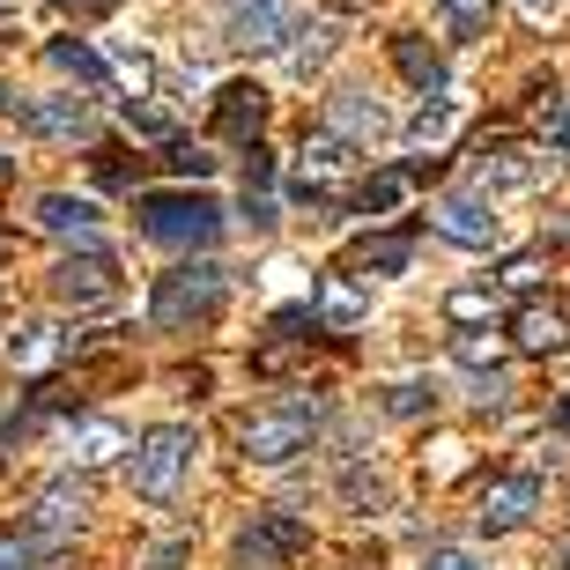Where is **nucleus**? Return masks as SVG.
I'll use <instances>...</instances> for the list:
<instances>
[{"instance_id": "f257e3e1", "label": "nucleus", "mask_w": 570, "mask_h": 570, "mask_svg": "<svg viewBox=\"0 0 570 570\" xmlns=\"http://www.w3.org/2000/svg\"><path fill=\"white\" fill-rule=\"evenodd\" d=\"M134 223H141L148 245H215L223 237V200L200 186H156L134 200Z\"/></svg>"}, {"instance_id": "f03ea898", "label": "nucleus", "mask_w": 570, "mask_h": 570, "mask_svg": "<svg viewBox=\"0 0 570 570\" xmlns=\"http://www.w3.org/2000/svg\"><path fill=\"white\" fill-rule=\"evenodd\" d=\"M223 289H230V282H223V267H215V259H186V267H170V275L156 282L148 318H156V326H170V334H178V326H208V318L223 312Z\"/></svg>"}, {"instance_id": "7ed1b4c3", "label": "nucleus", "mask_w": 570, "mask_h": 570, "mask_svg": "<svg viewBox=\"0 0 570 570\" xmlns=\"http://www.w3.org/2000/svg\"><path fill=\"white\" fill-rule=\"evenodd\" d=\"M318 401H282V407H259L253 423H245V460L253 466H289L304 444L318 438Z\"/></svg>"}, {"instance_id": "20e7f679", "label": "nucleus", "mask_w": 570, "mask_h": 570, "mask_svg": "<svg viewBox=\"0 0 570 570\" xmlns=\"http://www.w3.org/2000/svg\"><path fill=\"white\" fill-rule=\"evenodd\" d=\"M193 452H200V438H193L186 423L148 430V438L134 444V489H141L148 504H164V497H178V482H186Z\"/></svg>"}, {"instance_id": "39448f33", "label": "nucleus", "mask_w": 570, "mask_h": 570, "mask_svg": "<svg viewBox=\"0 0 570 570\" xmlns=\"http://www.w3.org/2000/svg\"><path fill=\"white\" fill-rule=\"evenodd\" d=\"M52 296H60V304H75V312H89V304H111V296H119V267H111V253H105V245L67 253L60 267H52Z\"/></svg>"}, {"instance_id": "423d86ee", "label": "nucleus", "mask_w": 570, "mask_h": 570, "mask_svg": "<svg viewBox=\"0 0 570 570\" xmlns=\"http://www.w3.org/2000/svg\"><path fill=\"white\" fill-rule=\"evenodd\" d=\"M430 230L466 245V253H489L497 245V200L489 193H444L438 208H430Z\"/></svg>"}, {"instance_id": "0eeeda50", "label": "nucleus", "mask_w": 570, "mask_h": 570, "mask_svg": "<svg viewBox=\"0 0 570 570\" xmlns=\"http://www.w3.org/2000/svg\"><path fill=\"white\" fill-rule=\"evenodd\" d=\"M312 549V527L304 519H289V511H259L253 527H245V541H237V563L245 570H275L282 556H304Z\"/></svg>"}, {"instance_id": "6e6552de", "label": "nucleus", "mask_w": 570, "mask_h": 570, "mask_svg": "<svg viewBox=\"0 0 570 570\" xmlns=\"http://www.w3.org/2000/svg\"><path fill=\"white\" fill-rule=\"evenodd\" d=\"M541 511V474H504V482L482 489V504H474V527L482 533H519Z\"/></svg>"}, {"instance_id": "1a4fd4ad", "label": "nucleus", "mask_w": 570, "mask_h": 570, "mask_svg": "<svg viewBox=\"0 0 570 570\" xmlns=\"http://www.w3.org/2000/svg\"><path fill=\"white\" fill-rule=\"evenodd\" d=\"M356 164V141H341L334 127H318L312 141H304V164H296V178H289V193L312 208V200H326V186H334L341 170Z\"/></svg>"}, {"instance_id": "9d476101", "label": "nucleus", "mask_w": 570, "mask_h": 570, "mask_svg": "<svg viewBox=\"0 0 570 570\" xmlns=\"http://www.w3.org/2000/svg\"><path fill=\"white\" fill-rule=\"evenodd\" d=\"M8 111H16V127L38 134V141H82V134L97 127L89 97H30V105H8Z\"/></svg>"}, {"instance_id": "9b49d317", "label": "nucleus", "mask_w": 570, "mask_h": 570, "mask_svg": "<svg viewBox=\"0 0 570 570\" xmlns=\"http://www.w3.org/2000/svg\"><path fill=\"white\" fill-rule=\"evenodd\" d=\"M89 519V482L60 474L52 489H38V504H30V541H67V533H82Z\"/></svg>"}, {"instance_id": "f8f14e48", "label": "nucleus", "mask_w": 570, "mask_h": 570, "mask_svg": "<svg viewBox=\"0 0 570 570\" xmlns=\"http://www.w3.org/2000/svg\"><path fill=\"white\" fill-rule=\"evenodd\" d=\"M326 127H334L341 141L371 148V141H385V134H393V111H385L371 89H334V97H326Z\"/></svg>"}, {"instance_id": "ddd939ff", "label": "nucleus", "mask_w": 570, "mask_h": 570, "mask_svg": "<svg viewBox=\"0 0 570 570\" xmlns=\"http://www.w3.org/2000/svg\"><path fill=\"white\" fill-rule=\"evenodd\" d=\"M259 127H267V89L259 82H230L215 97V134L237 148H259Z\"/></svg>"}, {"instance_id": "4468645a", "label": "nucleus", "mask_w": 570, "mask_h": 570, "mask_svg": "<svg viewBox=\"0 0 570 570\" xmlns=\"http://www.w3.org/2000/svg\"><path fill=\"white\" fill-rule=\"evenodd\" d=\"M230 38L253 45V52H275V45L296 38V8L289 0H245V8L230 16Z\"/></svg>"}, {"instance_id": "2eb2a0df", "label": "nucleus", "mask_w": 570, "mask_h": 570, "mask_svg": "<svg viewBox=\"0 0 570 570\" xmlns=\"http://www.w3.org/2000/svg\"><path fill=\"white\" fill-rule=\"evenodd\" d=\"M97 200L89 193H45L38 200V230H52V237H75V245H97Z\"/></svg>"}, {"instance_id": "dca6fc26", "label": "nucleus", "mask_w": 570, "mask_h": 570, "mask_svg": "<svg viewBox=\"0 0 570 570\" xmlns=\"http://www.w3.org/2000/svg\"><path fill=\"white\" fill-rule=\"evenodd\" d=\"M533 178H541V164H533L527 148H482V164H474V186L482 193H527Z\"/></svg>"}, {"instance_id": "f3484780", "label": "nucleus", "mask_w": 570, "mask_h": 570, "mask_svg": "<svg viewBox=\"0 0 570 570\" xmlns=\"http://www.w3.org/2000/svg\"><path fill=\"white\" fill-rule=\"evenodd\" d=\"M393 67H401L407 82L423 89V97H444V52L430 38H415V30H401L393 38Z\"/></svg>"}, {"instance_id": "a211bd4d", "label": "nucleus", "mask_w": 570, "mask_h": 570, "mask_svg": "<svg viewBox=\"0 0 570 570\" xmlns=\"http://www.w3.org/2000/svg\"><path fill=\"white\" fill-rule=\"evenodd\" d=\"M119 452H134V444H127V430L105 423V415H89V423L67 430V460L75 466H105V460H119Z\"/></svg>"}, {"instance_id": "6ab92c4d", "label": "nucleus", "mask_w": 570, "mask_h": 570, "mask_svg": "<svg viewBox=\"0 0 570 570\" xmlns=\"http://www.w3.org/2000/svg\"><path fill=\"white\" fill-rule=\"evenodd\" d=\"M363 312H371V296L356 289L348 275H326L318 282V318L334 326V334H348V326H363Z\"/></svg>"}, {"instance_id": "aec40b11", "label": "nucleus", "mask_w": 570, "mask_h": 570, "mask_svg": "<svg viewBox=\"0 0 570 570\" xmlns=\"http://www.w3.org/2000/svg\"><path fill=\"white\" fill-rule=\"evenodd\" d=\"M444 318L466 326V334H489V326L504 318V296H497V289H452V296H444Z\"/></svg>"}, {"instance_id": "412c9836", "label": "nucleus", "mask_w": 570, "mask_h": 570, "mask_svg": "<svg viewBox=\"0 0 570 570\" xmlns=\"http://www.w3.org/2000/svg\"><path fill=\"white\" fill-rule=\"evenodd\" d=\"M45 60L60 67V75H82V82H97V89L111 82V60H105V52H89V45H75V38H52V45H45Z\"/></svg>"}, {"instance_id": "4be33fe9", "label": "nucleus", "mask_w": 570, "mask_h": 570, "mask_svg": "<svg viewBox=\"0 0 570 570\" xmlns=\"http://www.w3.org/2000/svg\"><path fill=\"white\" fill-rule=\"evenodd\" d=\"M452 127H460V97H430V105L407 119V141H415V148H438V141H452Z\"/></svg>"}, {"instance_id": "5701e85b", "label": "nucleus", "mask_w": 570, "mask_h": 570, "mask_svg": "<svg viewBox=\"0 0 570 570\" xmlns=\"http://www.w3.org/2000/svg\"><path fill=\"white\" fill-rule=\"evenodd\" d=\"M563 341H570V318L563 312H541V304L519 312V348H527V356H549V348H563Z\"/></svg>"}, {"instance_id": "b1692460", "label": "nucleus", "mask_w": 570, "mask_h": 570, "mask_svg": "<svg viewBox=\"0 0 570 570\" xmlns=\"http://www.w3.org/2000/svg\"><path fill=\"white\" fill-rule=\"evenodd\" d=\"M385 415H393V423H415V415H430V407H438V385L430 379H401V385H385Z\"/></svg>"}, {"instance_id": "393cba45", "label": "nucleus", "mask_w": 570, "mask_h": 570, "mask_svg": "<svg viewBox=\"0 0 570 570\" xmlns=\"http://www.w3.org/2000/svg\"><path fill=\"white\" fill-rule=\"evenodd\" d=\"M296 38H304V45H289V75H318V67L334 60L341 30H334V22H312V30H296Z\"/></svg>"}, {"instance_id": "a878e982", "label": "nucleus", "mask_w": 570, "mask_h": 570, "mask_svg": "<svg viewBox=\"0 0 570 570\" xmlns=\"http://www.w3.org/2000/svg\"><path fill=\"white\" fill-rule=\"evenodd\" d=\"M489 8L497 0H438V16H444V30L460 45H474V38H489Z\"/></svg>"}, {"instance_id": "bb28decb", "label": "nucleus", "mask_w": 570, "mask_h": 570, "mask_svg": "<svg viewBox=\"0 0 570 570\" xmlns=\"http://www.w3.org/2000/svg\"><path fill=\"white\" fill-rule=\"evenodd\" d=\"M401 200H407V170H379V178L356 193V215H393Z\"/></svg>"}, {"instance_id": "cd10ccee", "label": "nucleus", "mask_w": 570, "mask_h": 570, "mask_svg": "<svg viewBox=\"0 0 570 570\" xmlns=\"http://www.w3.org/2000/svg\"><path fill=\"white\" fill-rule=\"evenodd\" d=\"M341 504L348 511H385V482L371 466H348V474H341Z\"/></svg>"}, {"instance_id": "c85d7f7f", "label": "nucleus", "mask_w": 570, "mask_h": 570, "mask_svg": "<svg viewBox=\"0 0 570 570\" xmlns=\"http://www.w3.org/2000/svg\"><path fill=\"white\" fill-rule=\"evenodd\" d=\"M452 356H460L466 371H489V379H497V363H504V341H497V334H460V341H452Z\"/></svg>"}, {"instance_id": "c756f323", "label": "nucleus", "mask_w": 570, "mask_h": 570, "mask_svg": "<svg viewBox=\"0 0 570 570\" xmlns=\"http://www.w3.org/2000/svg\"><path fill=\"white\" fill-rule=\"evenodd\" d=\"M363 267H379V275H401L407 267V237H363Z\"/></svg>"}, {"instance_id": "7c9ffc66", "label": "nucleus", "mask_w": 570, "mask_h": 570, "mask_svg": "<svg viewBox=\"0 0 570 570\" xmlns=\"http://www.w3.org/2000/svg\"><path fill=\"white\" fill-rule=\"evenodd\" d=\"M45 356H52V326H22V334H16V363H22V371H38Z\"/></svg>"}, {"instance_id": "2f4dec72", "label": "nucleus", "mask_w": 570, "mask_h": 570, "mask_svg": "<svg viewBox=\"0 0 570 570\" xmlns=\"http://www.w3.org/2000/svg\"><path fill=\"white\" fill-rule=\"evenodd\" d=\"M119 119H127L134 134H148V141H156V134H170V111H156V105H127Z\"/></svg>"}, {"instance_id": "473e14b6", "label": "nucleus", "mask_w": 570, "mask_h": 570, "mask_svg": "<svg viewBox=\"0 0 570 570\" xmlns=\"http://www.w3.org/2000/svg\"><path fill=\"white\" fill-rule=\"evenodd\" d=\"M170 170H178V178H208L215 156H208V148H186V141H178V148H170Z\"/></svg>"}, {"instance_id": "72a5a7b5", "label": "nucleus", "mask_w": 570, "mask_h": 570, "mask_svg": "<svg viewBox=\"0 0 570 570\" xmlns=\"http://www.w3.org/2000/svg\"><path fill=\"white\" fill-rule=\"evenodd\" d=\"M105 60H111V75H134V82H148V52H141V45H111Z\"/></svg>"}, {"instance_id": "f704fd0d", "label": "nucleus", "mask_w": 570, "mask_h": 570, "mask_svg": "<svg viewBox=\"0 0 570 570\" xmlns=\"http://www.w3.org/2000/svg\"><path fill=\"white\" fill-rule=\"evenodd\" d=\"M541 127H549V141H556V148L570 156V97H556V105L541 111Z\"/></svg>"}, {"instance_id": "c9c22d12", "label": "nucleus", "mask_w": 570, "mask_h": 570, "mask_svg": "<svg viewBox=\"0 0 570 570\" xmlns=\"http://www.w3.org/2000/svg\"><path fill=\"white\" fill-rule=\"evenodd\" d=\"M423 570H482V556H474V549H430Z\"/></svg>"}, {"instance_id": "e433bc0d", "label": "nucleus", "mask_w": 570, "mask_h": 570, "mask_svg": "<svg viewBox=\"0 0 570 570\" xmlns=\"http://www.w3.org/2000/svg\"><path fill=\"white\" fill-rule=\"evenodd\" d=\"M141 570H186V541H178V533H170V541H156Z\"/></svg>"}, {"instance_id": "4c0bfd02", "label": "nucleus", "mask_w": 570, "mask_h": 570, "mask_svg": "<svg viewBox=\"0 0 570 570\" xmlns=\"http://www.w3.org/2000/svg\"><path fill=\"white\" fill-rule=\"evenodd\" d=\"M0 570H38V541H0Z\"/></svg>"}, {"instance_id": "58836bf2", "label": "nucleus", "mask_w": 570, "mask_h": 570, "mask_svg": "<svg viewBox=\"0 0 570 570\" xmlns=\"http://www.w3.org/2000/svg\"><path fill=\"white\" fill-rule=\"evenodd\" d=\"M504 282H511V289H533V282H541V259H511V267H504Z\"/></svg>"}, {"instance_id": "ea45409f", "label": "nucleus", "mask_w": 570, "mask_h": 570, "mask_svg": "<svg viewBox=\"0 0 570 570\" xmlns=\"http://www.w3.org/2000/svg\"><path fill=\"white\" fill-rule=\"evenodd\" d=\"M245 223L267 230V223H275V200H267V193H245Z\"/></svg>"}, {"instance_id": "a19ab883", "label": "nucleus", "mask_w": 570, "mask_h": 570, "mask_svg": "<svg viewBox=\"0 0 570 570\" xmlns=\"http://www.w3.org/2000/svg\"><path fill=\"white\" fill-rule=\"evenodd\" d=\"M519 8H527L533 22H549V16H563V0H519Z\"/></svg>"}, {"instance_id": "79ce46f5", "label": "nucleus", "mask_w": 570, "mask_h": 570, "mask_svg": "<svg viewBox=\"0 0 570 570\" xmlns=\"http://www.w3.org/2000/svg\"><path fill=\"white\" fill-rule=\"evenodd\" d=\"M60 8H75V16H105L111 0H60Z\"/></svg>"}, {"instance_id": "37998d69", "label": "nucleus", "mask_w": 570, "mask_h": 570, "mask_svg": "<svg viewBox=\"0 0 570 570\" xmlns=\"http://www.w3.org/2000/svg\"><path fill=\"white\" fill-rule=\"evenodd\" d=\"M556 430H563V438H570V401H563V407H556Z\"/></svg>"}, {"instance_id": "c03bdc74", "label": "nucleus", "mask_w": 570, "mask_h": 570, "mask_svg": "<svg viewBox=\"0 0 570 570\" xmlns=\"http://www.w3.org/2000/svg\"><path fill=\"white\" fill-rule=\"evenodd\" d=\"M556 570H570V549H563V556H556Z\"/></svg>"}, {"instance_id": "a18cd8bd", "label": "nucleus", "mask_w": 570, "mask_h": 570, "mask_svg": "<svg viewBox=\"0 0 570 570\" xmlns=\"http://www.w3.org/2000/svg\"><path fill=\"white\" fill-rule=\"evenodd\" d=\"M0 178H8V156H0Z\"/></svg>"}, {"instance_id": "49530a36", "label": "nucleus", "mask_w": 570, "mask_h": 570, "mask_svg": "<svg viewBox=\"0 0 570 570\" xmlns=\"http://www.w3.org/2000/svg\"><path fill=\"white\" fill-rule=\"evenodd\" d=\"M0 105H8V89H0Z\"/></svg>"}]
</instances>
